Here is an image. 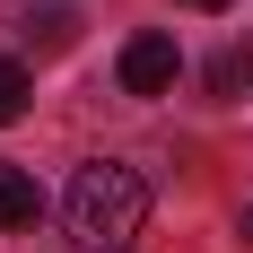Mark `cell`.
Listing matches in <instances>:
<instances>
[{
  "label": "cell",
  "mask_w": 253,
  "mask_h": 253,
  "mask_svg": "<svg viewBox=\"0 0 253 253\" xmlns=\"http://www.w3.org/2000/svg\"><path fill=\"white\" fill-rule=\"evenodd\" d=\"M0 18H9V35H18V44H35V52H70L79 26H87L70 0H0Z\"/></svg>",
  "instance_id": "2"
},
{
  "label": "cell",
  "mask_w": 253,
  "mask_h": 253,
  "mask_svg": "<svg viewBox=\"0 0 253 253\" xmlns=\"http://www.w3.org/2000/svg\"><path fill=\"white\" fill-rule=\"evenodd\" d=\"M61 218H70L79 253H131L149 236V175L123 157H87L61 192Z\"/></svg>",
  "instance_id": "1"
},
{
  "label": "cell",
  "mask_w": 253,
  "mask_h": 253,
  "mask_svg": "<svg viewBox=\"0 0 253 253\" xmlns=\"http://www.w3.org/2000/svg\"><path fill=\"white\" fill-rule=\"evenodd\" d=\"M44 218V192H35V175L26 166H0V227L18 236V227H35Z\"/></svg>",
  "instance_id": "4"
},
{
  "label": "cell",
  "mask_w": 253,
  "mask_h": 253,
  "mask_svg": "<svg viewBox=\"0 0 253 253\" xmlns=\"http://www.w3.org/2000/svg\"><path fill=\"white\" fill-rule=\"evenodd\" d=\"M183 9H227V0H183Z\"/></svg>",
  "instance_id": "8"
},
{
  "label": "cell",
  "mask_w": 253,
  "mask_h": 253,
  "mask_svg": "<svg viewBox=\"0 0 253 253\" xmlns=\"http://www.w3.org/2000/svg\"><path fill=\"white\" fill-rule=\"evenodd\" d=\"M236 236H245V245H253V210H236Z\"/></svg>",
  "instance_id": "7"
},
{
  "label": "cell",
  "mask_w": 253,
  "mask_h": 253,
  "mask_svg": "<svg viewBox=\"0 0 253 253\" xmlns=\"http://www.w3.org/2000/svg\"><path fill=\"white\" fill-rule=\"evenodd\" d=\"M114 70H123V96H166V87H175V70H183V52H175V35H131L123 44V61H114Z\"/></svg>",
  "instance_id": "3"
},
{
  "label": "cell",
  "mask_w": 253,
  "mask_h": 253,
  "mask_svg": "<svg viewBox=\"0 0 253 253\" xmlns=\"http://www.w3.org/2000/svg\"><path fill=\"white\" fill-rule=\"evenodd\" d=\"M210 96H218V105L253 96V35H245V44H227L218 61H210Z\"/></svg>",
  "instance_id": "5"
},
{
  "label": "cell",
  "mask_w": 253,
  "mask_h": 253,
  "mask_svg": "<svg viewBox=\"0 0 253 253\" xmlns=\"http://www.w3.org/2000/svg\"><path fill=\"white\" fill-rule=\"evenodd\" d=\"M26 96H35V79H26L18 61H0V123H18V114H26Z\"/></svg>",
  "instance_id": "6"
}]
</instances>
